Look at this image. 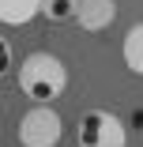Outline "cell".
Returning a JSON list of instances; mask_svg holds the SVG:
<instances>
[{"label":"cell","mask_w":143,"mask_h":147,"mask_svg":"<svg viewBox=\"0 0 143 147\" xmlns=\"http://www.w3.org/2000/svg\"><path fill=\"white\" fill-rule=\"evenodd\" d=\"M11 72V45H8V38L0 34V79H4Z\"/></svg>","instance_id":"8"},{"label":"cell","mask_w":143,"mask_h":147,"mask_svg":"<svg viewBox=\"0 0 143 147\" xmlns=\"http://www.w3.org/2000/svg\"><path fill=\"white\" fill-rule=\"evenodd\" d=\"M19 91L30 98L34 106H49L53 98H60L64 94V87H68V68L64 61L56 53H30V57H23V64H19Z\"/></svg>","instance_id":"1"},{"label":"cell","mask_w":143,"mask_h":147,"mask_svg":"<svg viewBox=\"0 0 143 147\" xmlns=\"http://www.w3.org/2000/svg\"><path fill=\"white\" fill-rule=\"evenodd\" d=\"M15 140L23 147H56L64 140V121H60V113L53 106H30L19 117Z\"/></svg>","instance_id":"3"},{"label":"cell","mask_w":143,"mask_h":147,"mask_svg":"<svg viewBox=\"0 0 143 147\" xmlns=\"http://www.w3.org/2000/svg\"><path fill=\"white\" fill-rule=\"evenodd\" d=\"M75 143L79 147H128V128L109 109H87L75 125Z\"/></svg>","instance_id":"2"},{"label":"cell","mask_w":143,"mask_h":147,"mask_svg":"<svg viewBox=\"0 0 143 147\" xmlns=\"http://www.w3.org/2000/svg\"><path fill=\"white\" fill-rule=\"evenodd\" d=\"M113 19H117V0H79V15L75 23L83 26V30H105V26H113Z\"/></svg>","instance_id":"4"},{"label":"cell","mask_w":143,"mask_h":147,"mask_svg":"<svg viewBox=\"0 0 143 147\" xmlns=\"http://www.w3.org/2000/svg\"><path fill=\"white\" fill-rule=\"evenodd\" d=\"M42 15L49 23H75L79 0H42Z\"/></svg>","instance_id":"7"},{"label":"cell","mask_w":143,"mask_h":147,"mask_svg":"<svg viewBox=\"0 0 143 147\" xmlns=\"http://www.w3.org/2000/svg\"><path fill=\"white\" fill-rule=\"evenodd\" d=\"M121 57H124V64L132 76H143V23L128 26V34L121 42Z\"/></svg>","instance_id":"6"},{"label":"cell","mask_w":143,"mask_h":147,"mask_svg":"<svg viewBox=\"0 0 143 147\" xmlns=\"http://www.w3.org/2000/svg\"><path fill=\"white\" fill-rule=\"evenodd\" d=\"M42 15V0H0V23L4 26H26Z\"/></svg>","instance_id":"5"}]
</instances>
